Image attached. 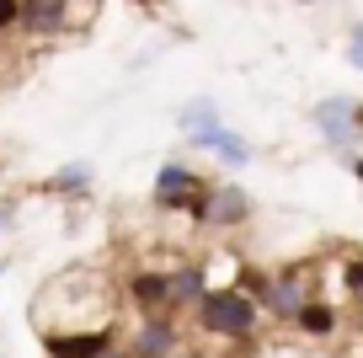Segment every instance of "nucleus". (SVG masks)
<instances>
[{"label": "nucleus", "mask_w": 363, "mask_h": 358, "mask_svg": "<svg viewBox=\"0 0 363 358\" xmlns=\"http://www.w3.org/2000/svg\"><path fill=\"white\" fill-rule=\"evenodd\" d=\"M38 342H43L48 358H102L118 347V326H91V332H59V326H43L38 332Z\"/></svg>", "instance_id": "nucleus-4"}, {"label": "nucleus", "mask_w": 363, "mask_h": 358, "mask_svg": "<svg viewBox=\"0 0 363 358\" xmlns=\"http://www.w3.org/2000/svg\"><path fill=\"white\" fill-rule=\"evenodd\" d=\"M272 283H278V273H267L262 262H235V278H230V289H240L246 300H257L262 310H267V300H272Z\"/></svg>", "instance_id": "nucleus-14"}, {"label": "nucleus", "mask_w": 363, "mask_h": 358, "mask_svg": "<svg viewBox=\"0 0 363 358\" xmlns=\"http://www.w3.org/2000/svg\"><path fill=\"white\" fill-rule=\"evenodd\" d=\"M177 124H182V134H198V129H208V124H225V118H219V102H208V97H193L187 107L177 112Z\"/></svg>", "instance_id": "nucleus-15"}, {"label": "nucleus", "mask_w": 363, "mask_h": 358, "mask_svg": "<svg viewBox=\"0 0 363 358\" xmlns=\"http://www.w3.org/2000/svg\"><path fill=\"white\" fill-rule=\"evenodd\" d=\"M187 145H193V150H208V156H219L225 166H251V161H257L251 139H246V134H235L230 124H208V129H198V134H187Z\"/></svg>", "instance_id": "nucleus-8"}, {"label": "nucleus", "mask_w": 363, "mask_h": 358, "mask_svg": "<svg viewBox=\"0 0 363 358\" xmlns=\"http://www.w3.org/2000/svg\"><path fill=\"white\" fill-rule=\"evenodd\" d=\"M91 182H96V166H91V161H65V166L43 182V192L48 198H86Z\"/></svg>", "instance_id": "nucleus-12"}, {"label": "nucleus", "mask_w": 363, "mask_h": 358, "mask_svg": "<svg viewBox=\"0 0 363 358\" xmlns=\"http://www.w3.org/2000/svg\"><path fill=\"white\" fill-rule=\"evenodd\" d=\"M198 188H203V177H198L187 161H166V166L155 171V188H150V203L166 214H187V203L198 198Z\"/></svg>", "instance_id": "nucleus-5"}, {"label": "nucleus", "mask_w": 363, "mask_h": 358, "mask_svg": "<svg viewBox=\"0 0 363 358\" xmlns=\"http://www.w3.org/2000/svg\"><path fill=\"white\" fill-rule=\"evenodd\" d=\"M315 262H294V268H278V283H272V300H267V315L272 321H284V326H294V315L305 310L310 300H320L315 294Z\"/></svg>", "instance_id": "nucleus-3"}, {"label": "nucleus", "mask_w": 363, "mask_h": 358, "mask_svg": "<svg viewBox=\"0 0 363 358\" xmlns=\"http://www.w3.org/2000/svg\"><path fill=\"white\" fill-rule=\"evenodd\" d=\"M22 33L27 38H59L65 33V0H22Z\"/></svg>", "instance_id": "nucleus-11"}, {"label": "nucleus", "mask_w": 363, "mask_h": 358, "mask_svg": "<svg viewBox=\"0 0 363 358\" xmlns=\"http://www.w3.org/2000/svg\"><path fill=\"white\" fill-rule=\"evenodd\" d=\"M342 283H347V294H352V300H363V251L342 262Z\"/></svg>", "instance_id": "nucleus-16"}, {"label": "nucleus", "mask_w": 363, "mask_h": 358, "mask_svg": "<svg viewBox=\"0 0 363 358\" xmlns=\"http://www.w3.org/2000/svg\"><path fill=\"white\" fill-rule=\"evenodd\" d=\"M310 124L320 129V139H326L331 150H342V156H352L363 139V102L358 97H326L310 107Z\"/></svg>", "instance_id": "nucleus-2"}, {"label": "nucleus", "mask_w": 363, "mask_h": 358, "mask_svg": "<svg viewBox=\"0 0 363 358\" xmlns=\"http://www.w3.org/2000/svg\"><path fill=\"white\" fill-rule=\"evenodd\" d=\"M294 332L310 337V342H331V337L342 332V310H337L331 300H310L305 310L294 315Z\"/></svg>", "instance_id": "nucleus-10"}, {"label": "nucleus", "mask_w": 363, "mask_h": 358, "mask_svg": "<svg viewBox=\"0 0 363 358\" xmlns=\"http://www.w3.org/2000/svg\"><path fill=\"white\" fill-rule=\"evenodd\" d=\"M347 166H352V177L363 182V156H347Z\"/></svg>", "instance_id": "nucleus-20"}, {"label": "nucleus", "mask_w": 363, "mask_h": 358, "mask_svg": "<svg viewBox=\"0 0 363 358\" xmlns=\"http://www.w3.org/2000/svg\"><path fill=\"white\" fill-rule=\"evenodd\" d=\"M299 6H310V0H299Z\"/></svg>", "instance_id": "nucleus-23"}, {"label": "nucleus", "mask_w": 363, "mask_h": 358, "mask_svg": "<svg viewBox=\"0 0 363 358\" xmlns=\"http://www.w3.org/2000/svg\"><path fill=\"white\" fill-rule=\"evenodd\" d=\"M123 294L134 300L139 315H177V305H171V268H139V273H128Z\"/></svg>", "instance_id": "nucleus-6"}, {"label": "nucleus", "mask_w": 363, "mask_h": 358, "mask_svg": "<svg viewBox=\"0 0 363 358\" xmlns=\"http://www.w3.org/2000/svg\"><path fill=\"white\" fill-rule=\"evenodd\" d=\"M123 347H128L134 358H177V347H182L177 315H145V321H139V332L128 337Z\"/></svg>", "instance_id": "nucleus-7"}, {"label": "nucleus", "mask_w": 363, "mask_h": 358, "mask_svg": "<svg viewBox=\"0 0 363 358\" xmlns=\"http://www.w3.org/2000/svg\"><path fill=\"white\" fill-rule=\"evenodd\" d=\"M251 214H257L251 192L235 188V182H219L214 188V209H208V230H240V224H251Z\"/></svg>", "instance_id": "nucleus-9"}, {"label": "nucleus", "mask_w": 363, "mask_h": 358, "mask_svg": "<svg viewBox=\"0 0 363 358\" xmlns=\"http://www.w3.org/2000/svg\"><path fill=\"white\" fill-rule=\"evenodd\" d=\"M134 6H145V11H155V6H160V0H134Z\"/></svg>", "instance_id": "nucleus-22"}, {"label": "nucleus", "mask_w": 363, "mask_h": 358, "mask_svg": "<svg viewBox=\"0 0 363 358\" xmlns=\"http://www.w3.org/2000/svg\"><path fill=\"white\" fill-rule=\"evenodd\" d=\"M11 214H16V203H0V230L11 224Z\"/></svg>", "instance_id": "nucleus-19"}, {"label": "nucleus", "mask_w": 363, "mask_h": 358, "mask_svg": "<svg viewBox=\"0 0 363 358\" xmlns=\"http://www.w3.org/2000/svg\"><path fill=\"white\" fill-rule=\"evenodd\" d=\"M102 358H134V353H128V347H113V353H102Z\"/></svg>", "instance_id": "nucleus-21"}, {"label": "nucleus", "mask_w": 363, "mask_h": 358, "mask_svg": "<svg viewBox=\"0 0 363 358\" xmlns=\"http://www.w3.org/2000/svg\"><path fill=\"white\" fill-rule=\"evenodd\" d=\"M347 59L363 70V22H352V27H347Z\"/></svg>", "instance_id": "nucleus-18"}, {"label": "nucleus", "mask_w": 363, "mask_h": 358, "mask_svg": "<svg viewBox=\"0 0 363 358\" xmlns=\"http://www.w3.org/2000/svg\"><path fill=\"white\" fill-rule=\"evenodd\" d=\"M22 33V0H0V38Z\"/></svg>", "instance_id": "nucleus-17"}, {"label": "nucleus", "mask_w": 363, "mask_h": 358, "mask_svg": "<svg viewBox=\"0 0 363 358\" xmlns=\"http://www.w3.org/2000/svg\"><path fill=\"white\" fill-rule=\"evenodd\" d=\"M203 294H208V268H198V262L171 268V305H177V310H198Z\"/></svg>", "instance_id": "nucleus-13"}, {"label": "nucleus", "mask_w": 363, "mask_h": 358, "mask_svg": "<svg viewBox=\"0 0 363 358\" xmlns=\"http://www.w3.org/2000/svg\"><path fill=\"white\" fill-rule=\"evenodd\" d=\"M198 332L203 337H225V342H257V332H262V305L257 300H246L240 289H208L203 300H198Z\"/></svg>", "instance_id": "nucleus-1"}]
</instances>
